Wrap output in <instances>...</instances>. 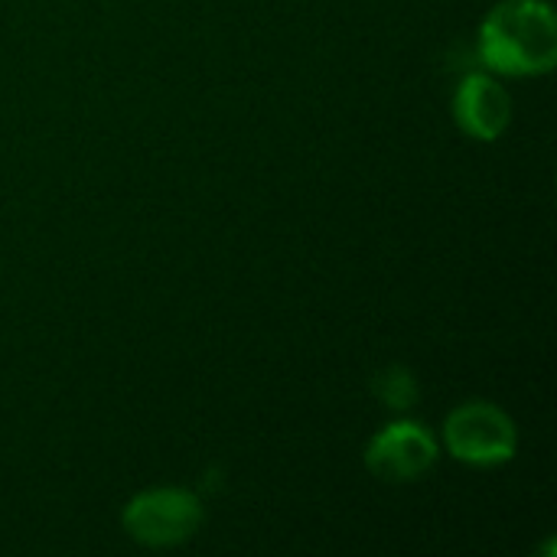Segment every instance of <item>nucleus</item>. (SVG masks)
Returning <instances> with one entry per match:
<instances>
[{
	"label": "nucleus",
	"instance_id": "nucleus-1",
	"mask_svg": "<svg viewBox=\"0 0 557 557\" xmlns=\"http://www.w3.org/2000/svg\"><path fill=\"white\" fill-rule=\"evenodd\" d=\"M476 49L493 75L539 78L555 72V7L548 0H499L480 23Z\"/></svg>",
	"mask_w": 557,
	"mask_h": 557
},
{
	"label": "nucleus",
	"instance_id": "nucleus-2",
	"mask_svg": "<svg viewBox=\"0 0 557 557\" xmlns=\"http://www.w3.org/2000/svg\"><path fill=\"white\" fill-rule=\"evenodd\" d=\"M444 450L467 467H503L519 454V428L512 414L493 401L473 398L457 405L441 428Z\"/></svg>",
	"mask_w": 557,
	"mask_h": 557
},
{
	"label": "nucleus",
	"instance_id": "nucleus-3",
	"mask_svg": "<svg viewBox=\"0 0 557 557\" xmlns=\"http://www.w3.org/2000/svg\"><path fill=\"white\" fill-rule=\"evenodd\" d=\"M206 509L193 490L183 486H150L127 499L121 512L124 535L140 548H180L202 529Z\"/></svg>",
	"mask_w": 557,
	"mask_h": 557
},
{
	"label": "nucleus",
	"instance_id": "nucleus-4",
	"mask_svg": "<svg viewBox=\"0 0 557 557\" xmlns=\"http://www.w3.org/2000/svg\"><path fill=\"white\" fill-rule=\"evenodd\" d=\"M366 470L382 483H418L441 460V441L421 421H392L366 444Z\"/></svg>",
	"mask_w": 557,
	"mask_h": 557
},
{
	"label": "nucleus",
	"instance_id": "nucleus-5",
	"mask_svg": "<svg viewBox=\"0 0 557 557\" xmlns=\"http://www.w3.org/2000/svg\"><path fill=\"white\" fill-rule=\"evenodd\" d=\"M450 111H454L457 127L467 137L493 144V140H499L506 134V127L512 121V98H509L506 85L496 75L470 72L454 88Z\"/></svg>",
	"mask_w": 557,
	"mask_h": 557
},
{
	"label": "nucleus",
	"instance_id": "nucleus-6",
	"mask_svg": "<svg viewBox=\"0 0 557 557\" xmlns=\"http://www.w3.org/2000/svg\"><path fill=\"white\" fill-rule=\"evenodd\" d=\"M375 395L382 398L385 408L392 411H408L418 405V395H421V385L414 379L411 369L405 366H388L375 375Z\"/></svg>",
	"mask_w": 557,
	"mask_h": 557
}]
</instances>
